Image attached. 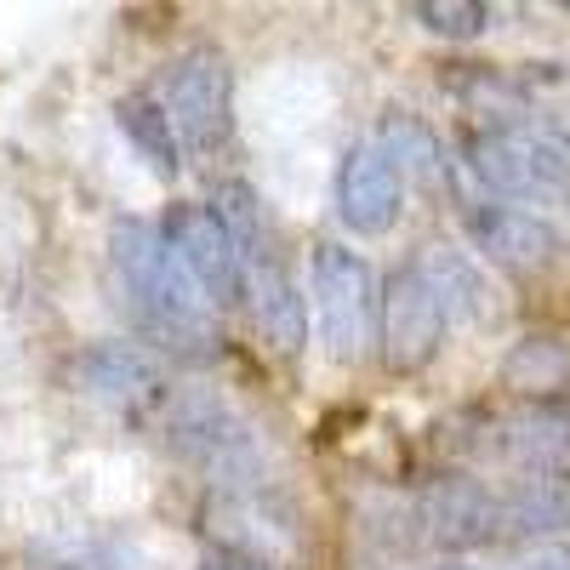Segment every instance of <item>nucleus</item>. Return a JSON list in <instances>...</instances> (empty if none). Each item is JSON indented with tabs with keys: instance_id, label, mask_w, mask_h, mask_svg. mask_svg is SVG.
<instances>
[{
	"instance_id": "obj_5",
	"label": "nucleus",
	"mask_w": 570,
	"mask_h": 570,
	"mask_svg": "<svg viewBox=\"0 0 570 570\" xmlns=\"http://www.w3.org/2000/svg\"><path fill=\"white\" fill-rule=\"evenodd\" d=\"M155 104L166 109L171 131L188 155H223L234 137V69L217 46H188L177 52L160 80H155Z\"/></svg>"
},
{
	"instance_id": "obj_4",
	"label": "nucleus",
	"mask_w": 570,
	"mask_h": 570,
	"mask_svg": "<svg viewBox=\"0 0 570 570\" xmlns=\"http://www.w3.org/2000/svg\"><path fill=\"white\" fill-rule=\"evenodd\" d=\"M308 292L325 354L337 365L365 360V348L376 343V320H383V285H376L371 263L337 240H320L308 257Z\"/></svg>"
},
{
	"instance_id": "obj_24",
	"label": "nucleus",
	"mask_w": 570,
	"mask_h": 570,
	"mask_svg": "<svg viewBox=\"0 0 570 570\" xmlns=\"http://www.w3.org/2000/svg\"><path fill=\"white\" fill-rule=\"evenodd\" d=\"M564 12H570V7H564Z\"/></svg>"
},
{
	"instance_id": "obj_20",
	"label": "nucleus",
	"mask_w": 570,
	"mask_h": 570,
	"mask_svg": "<svg viewBox=\"0 0 570 570\" xmlns=\"http://www.w3.org/2000/svg\"><path fill=\"white\" fill-rule=\"evenodd\" d=\"M411 18L428 29V35H445V40H473L497 23V12L485 0H416Z\"/></svg>"
},
{
	"instance_id": "obj_10",
	"label": "nucleus",
	"mask_w": 570,
	"mask_h": 570,
	"mask_svg": "<svg viewBox=\"0 0 570 570\" xmlns=\"http://www.w3.org/2000/svg\"><path fill=\"white\" fill-rule=\"evenodd\" d=\"M468 234H473V252L513 279H537L559 268L564 257V234L542 212H525V206H502V200L468 206Z\"/></svg>"
},
{
	"instance_id": "obj_2",
	"label": "nucleus",
	"mask_w": 570,
	"mask_h": 570,
	"mask_svg": "<svg viewBox=\"0 0 570 570\" xmlns=\"http://www.w3.org/2000/svg\"><path fill=\"white\" fill-rule=\"evenodd\" d=\"M462 160L473 183L502 206H564L570 200V149L542 120H502L468 131Z\"/></svg>"
},
{
	"instance_id": "obj_1",
	"label": "nucleus",
	"mask_w": 570,
	"mask_h": 570,
	"mask_svg": "<svg viewBox=\"0 0 570 570\" xmlns=\"http://www.w3.org/2000/svg\"><path fill=\"white\" fill-rule=\"evenodd\" d=\"M109 285H115V303L142 343H155L177 365H212L217 360L212 308L188 285L183 263L171 257L166 234L155 223L126 217L109 228Z\"/></svg>"
},
{
	"instance_id": "obj_3",
	"label": "nucleus",
	"mask_w": 570,
	"mask_h": 570,
	"mask_svg": "<svg viewBox=\"0 0 570 570\" xmlns=\"http://www.w3.org/2000/svg\"><path fill=\"white\" fill-rule=\"evenodd\" d=\"M166 445L206 473L212 491H263L268 456L252 434V422L212 389H188L166 400Z\"/></svg>"
},
{
	"instance_id": "obj_22",
	"label": "nucleus",
	"mask_w": 570,
	"mask_h": 570,
	"mask_svg": "<svg viewBox=\"0 0 570 570\" xmlns=\"http://www.w3.org/2000/svg\"><path fill=\"white\" fill-rule=\"evenodd\" d=\"M200 570H257V564H240V559H223V553H217V559H206Z\"/></svg>"
},
{
	"instance_id": "obj_12",
	"label": "nucleus",
	"mask_w": 570,
	"mask_h": 570,
	"mask_svg": "<svg viewBox=\"0 0 570 570\" xmlns=\"http://www.w3.org/2000/svg\"><path fill=\"white\" fill-rule=\"evenodd\" d=\"M497 456L519 480H570V405L564 400H531L497 422Z\"/></svg>"
},
{
	"instance_id": "obj_11",
	"label": "nucleus",
	"mask_w": 570,
	"mask_h": 570,
	"mask_svg": "<svg viewBox=\"0 0 570 570\" xmlns=\"http://www.w3.org/2000/svg\"><path fill=\"white\" fill-rule=\"evenodd\" d=\"M416 537L434 542L445 553H468V548H485L502 537V497L480 480H468V473H445L434 480L422 497H416Z\"/></svg>"
},
{
	"instance_id": "obj_17",
	"label": "nucleus",
	"mask_w": 570,
	"mask_h": 570,
	"mask_svg": "<svg viewBox=\"0 0 570 570\" xmlns=\"http://www.w3.org/2000/svg\"><path fill=\"white\" fill-rule=\"evenodd\" d=\"M115 126L126 131V142L142 155V166H149L155 177H177L183 142H177L166 109L155 104V91H131V98H120V104H115Z\"/></svg>"
},
{
	"instance_id": "obj_13",
	"label": "nucleus",
	"mask_w": 570,
	"mask_h": 570,
	"mask_svg": "<svg viewBox=\"0 0 570 570\" xmlns=\"http://www.w3.org/2000/svg\"><path fill=\"white\" fill-rule=\"evenodd\" d=\"M400 206H405V177L400 166L376 149V142H354L348 160L337 166V217L376 240V234H389L400 223Z\"/></svg>"
},
{
	"instance_id": "obj_15",
	"label": "nucleus",
	"mask_w": 570,
	"mask_h": 570,
	"mask_svg": "<svg viewBox=\"0 0 570 570\" xmlns=\"http://www.w3.org/2000/svg\"><path fill=\"white\" fill-rule=\"evenodd\" d=\"M502 389H513L519 400H559V389H570V343L553 331H531L502 354Z\"/></svg>"
},
{
	"instance_id": "obj_19",
	"label": "nucleus",
	"mask_w": 570,
	"mask_h": 570,
	"mask_svg": "<svg viewBox=\"0 0 570 570\" xmlns=\"http://www.w3.org/2000/svg\"><path fill=\"white\" fill-rule=\"evenodd\" d=\"M376 149H383L394 166H400V177H422V183H434L440 177V137L428 131L416 115H389L383 126H376Z\"/></svg>"
},
{
	"instance_id": "obj_21",
	"label": "nucleus",
	"mask_w": 570,
	"mask_h": 570,
	"mask_svg": "<svg viewBox=\"0 0 570 570\" xmlns=\"http://www.w3.org/2000/svg\"><path fill=\"white\" fill-rule=\"evenodd\" d=\"M513 570H570V537L525 542V548L513 553Z\"/></svg>"
},
{
	"instance_id": "obj_9",
	"label": "nucleus",
	"mask_w": 570,
	"mask_h": 570,
	"mask_svg": "<svg viewBox=\"0 0 570 570\" xmlns=\"http://www.w3.org/2000/svg\"><path fill=\"white\" fill-rule=\"evenodd\" d=\"M445 331H451V314L434 285L422 279V268L416 263L394 268L383 285V320H376V343H383L389 371L416 376L422 365H434V354L445 348Z\"/></svg>"
},
{
	"instance_id": "obj_16",
	"label": "nucleus",
	"mask_w": 570,
	"mask_h": 570,
	"mask_svg": "<svg viewBox=\"0 0 570 570\" xmlns=\"http://www.w3.org/2000/svg\"><path fill=\"white\" fill-rule=\"evenodd\" d=\"M411 263H416L422 279L440 292V303H445L451 320H468V325L491 320V285H485V274L473 268L456 246H422Z\"/></svg>"
},
{
	"instance_id": "obj_6",
	"label": "nucleus",
	"mask_w": 570,
	"mask_h": 570,
	"mask_svg": "<svg viewBox=\"0 0 570 570\" xmlns=\"http://www.w3.org/2000/svg\"><path fill=\"white\" fill-rule=\"evenodd\" d=\"M200 525L223 559H240L257 570H297L303 564V519L274 485L263 491H212L200 508Z\"/></svg>"
},
{
	"instance_id": "obj_14",
	"label": "nucleus",
	"mask_w": 570,
	"mask_h": 570,
	"mask_svg": "<svg viewBox=\"0 0 570 570\" xmlns=\"http://www.w3.org/2000/svg\"><path fill=\"white\" fill-rule=\"evenodd\" d=\"M246 297H252V314H257L263 337L279 354H297L303 337H308V314H303V297H297L292 274H285V263H279V246L246 263Z\"/></svg>"
},
{
	"instance_id": "obj_23",
	"label": "nucleus",
	"mask_w": 570,
	"mask_h": 570,
	"mask_svg": "<svg viewBox=\"0 0 570 570\" xmlns=\"http://www.w3.org/2000/svg\"><path fill=\"white\" fill-rule=\"evenodd\" d=\"M434 570H468V564H434Z\"/></svg>"
},
{
	"instance_id": "obj_8",
	"label": "nucleus",
	"mask_w": 570,
	"mask_h": 570,
	"mask_svg": "<svg viewBox=\"0 0 570 570\" xmlns=\"http://www.w3.org/2000/svg\"><path fill=\"white\" fill-rule=\"evenodd\" d=\"M69 389L91 405H104L115 416H149L166 411V365L137 348V343H91L69 360Z\"/></svg>"
},
{
	"instance_id": "obj_7",
	"label": "nucleus",
	"mask_w": 570,
	"mask_h": 570,
	"mask_svg": "<svg viewBox=\"0 0 570 570\" xmlns=\"http://www.w3.org/2000/svg\"><path fill=\"white\" fill-rule=\"evenodd\" d=\"M171 257L183 263L188 285L200 292L206 308H234L246 297V263H240V246H234L228 223L212 212V206H171V217L160 223Z\"/></svg>"
},
{
	"instance_id": "obj_18",
	"label": "nucleus",
	"mask_w": 570,
	"mask_h": 570,
	"mask_svg": "<svg viewBox=\"0 0 570 570\" xmlns=\"http://www.w3.org/2000/svg\"><path fill=\"white\" fill-rule=\"evenodd\" d=\"M570 525V491L553 480H513L502 491V537L548 542Z\"/></svg>"
}]
</instances>
